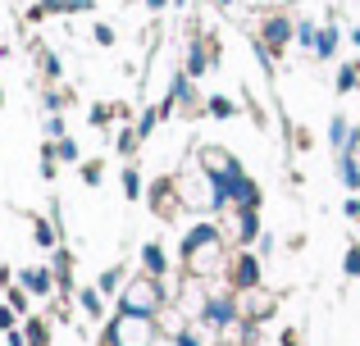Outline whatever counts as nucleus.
I'll return each mask as SVG.
<instances>
[{"label":"nucleus","mask_w":360,"mask_h":346,"mask_svg":"<svg viewBox=\"0 0 360 346\" xmlns=\"http://www.w3.org/2000/svg\"><path fill=\"white\" fill-rule=\"evenodd\" d=\"M224 5H229V0H224Z\"/></svg>","instance_id":"nucleus-12"},{"label":"nucleus","mask_w":360,"mask_h":346,"mask_svg":"<svg viewBox=\"0 0 360 346\" xmlns=\"http://www.w3.org/2000/svg\"><path fill=\"white\" fill-rule=\"evenodd\" d=\"M333 142H347V119H333Z\"/></svg>","instance_id":"nucleus-9"},{"label":"nucleus","mask_w":360,"mask_h":346,"mask_svg":"<svg viewBox=\"0 0 360 346\" xmlns=\"http://www.w3.org/2000/svg\"><path fill=\"white\" fill-rule=\"evenodd\" d=\"M219 251H224V241H219V232L210 228V223H201V228H192L183 237V255H187V269L192 274H214L219 269Z\"/></svg>","instance_id":"nucleus-1"},{"label":"nucleus","mask_w":360,"mask_h":346,"mask_svg":"<svg viewBox=\"0 0 360 346\" xmlns=\"http://www.w3.org/2000/svg\"><path fill=\"white\" fill-rule=\"evenodd\" d=\"M264 36H269V46H283L292 36V23L288 18H269V27H264Z\"/></svg>","instance_id":"nucleus-4"},{"label":"nucleus","mask_w":360,"mask_h":346,"mask_svg":"<svg viewBox=\"0 0 360 346\" xmlns=\"http://www.w3.org/2000/svg\"><path fill=\"white\" fill-rule=\"evenodd\" d=\"M238 283H255V260H242L238 265Z\"/></svg>","instance_id":"nucleus-7"},{"label":"nucleus","mask_w":360,"mask_h":346,"mask_svg":"<svg viewBox=\"0 0 360 346\" xmlns=\"http://www.w3.org/2000/svg\"><path fill=\"white\" fill-rule=\"evenodd\" d=\"M347 274H360V251H352V255H347Z\"/></svg>","instance_id":"nucleus-10"},{"label":"nucleus","mask_w":360,"mask_h":346,"mask_svg":"<svg viewBox=\"0 0 360 346\" xmlns=\"http://www.w3.org/2000/svg\"><path fill=\"white\" fill-rule=\"evenodd\" d=\"M110 342L115 346H155V328H150V314H128L110 328Z\"/></svg>","instance_id":"nucleus-2"},{"label":"nucleus","mask_w":360,"mask_h":346,"mask_svg":"<svg viewBox=\"0 0 360 346\" xmlns=\"http://www.w3.org/2000/svg\"><path fill=\"white\" fill-rule=\"evenodd\" d=\"M23 283L32 287V292H46V287H51V274H46V269H27V274H23Z\"/></svg>","instance_id":"nucleus-6"},{"label":"nucleus","mask_w":360,"mask_h":346,"mask_svg":"<svg viewBox=\"0 0 360 346\" xmlns=\"http://www.w3.org/2000/svg\"><path fill=\"white\" fill-rule=\"evenodd\" d=\"M155 305H160L155 278H137V283H128V292H123V310H128V314H155Z\"/></svg>","instance_id":"nucleus-3"},{"label":"nucleus","mask_w":360,"mask_h":346,"mask_svg":"<svg viewBox=\"0 0 360 346\" xmlns=\"http://www.w3.org/2000/svg\"><path fill=\"white\" fill-rule=\"evenodd\" d=\"M315 46H319V55H333V46H338V32H324Z\"/></svg>","instance_id":"nucleus-8"},{"label":"nucleus","mask_w":360,"mask_h":346,"mask_svg":"<svg viewBox=\"0 0 360 346\" xmlns=\"http://www.w3.org/2000/svg\"><path fill=\"white\" fill-rule=\"evenodd\" d=\"M160 5H165V0H150V9H160Z\"/></svg>","instance_id":"nucleus-11"},{"label":"nucleus","mask_w":360,"mask_h":346,"mask_svg":"<svg viewBox=\"0 0 360 346\" xmlns=\"http://www.w3.org/2000/svg\"><path fill=\"white\" fill-rule=\"evenodd\" d=\"M141 260H146L150 278H155V274H165V251H160V246H146V251H141Z\"/></svg>","instance_id":"nucleus-5"}]
</instances>
